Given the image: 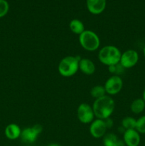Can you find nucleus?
Instances as JSON below:
<instances>
[{
    "label": "nucleus",
    "instance_id": "1",
    "mask_svg": "<svg viewBox=\"0 0 145 146\" xmlns=\"http://www.w3.org/2000/svg\"><path fill=\"white\" fill-rule=\"evenodd\" d=\"M95 118L105 120L110 118L115 108V103L113 98L106 95L100 98L95 100L92 106Z\"/></svg>",
    "mask_w": 145,
    "mask_h": 146
},
{
    "label": "nucleus",
    "instance_id": "2",
    "mask_svg": "<svg viewBox=\"0 0 145 146\" xmlns=\"http://www.w3.org/2000/svg\"><path fill=\"white\" fill-rule=\"evenodd\" d=\"M120 50L113 45H107L100 49L98 59L102 64L107 66L118 64L120 61Z\"/></svg>",
    "mask_w": 145,
    "mask_h": 146
},
{
    "label": "nucleus",
    "instance_id": "3",
    "mask_svg": "<svg viewBox=\"0 0 145 146\" xmlns=\"http://www.w3.org/2000/svg\"><path fill=\"white\" fill-rule=\"evenodd\" d=\"M80 58L78 56H67L58 64V70L59 74L63 77H71L79 70V61Z\"/></svg>",
    "mask_w": 145,
    "mask_h": 146
},
{
    "label": "nucleus",
    "instance_id": "4",
    "mask_svg": "<svg viewBox=\"0 0 145 146\" xmlns=\"http://www.w3.org/2000/svg\"><path fill=\"white\" fill-rule=\"evenodd\" d=\"M79 43L82 48L86 51H95L100 46V39L93 31L85 30L79 35Z\"/></svg>",
    "mask_w": 145,
    "mask_h": 146
},
{
    "label": "nucleus",
    "instance_id": "5",
    "mask_svg": "<svg viewBox=\"0 0 145 146\" xmlns=\"http://www.w3.org/2000/svg\"><path fill=\"white\" fill-rule=\"evenodd\" d=\"M77 116L80 122L83 124H90L95 118L92 107L86 103H82L78 107Z\"/></svg>",
    "mask_w": 145,
    "mask_h": 146
},
{
    "label": "nucleus",
    "instance_id": "6",
    "mask_svg": "<svg viewBox=\"0 0 145 146\" xmlns=\"http://www.w3.org/2000/svg\"><path fill=\"white\" fill-rule=\"evenodd\" d=\"M104 87L105 88L107 95L115 96L119 94L123 87V81L119 76H111L105 81Z\"/></svg>",
    "mask_w": 145,
    "mask_h": 146
},
{
    "label": "nucleus",
    "instance_id": "7",
    "mask_svg": "<svg viewBox=\"0 0 145 146\" xmlns=\"http://www.w3.org/2000/svg\"><path fill=\"white\" fill-rule=\"evenodd\" d=\"M43 127L40 124H36L32 127L26 128L21 131L20 138L24 143H32L38 138V135L42 133Z\"/></svg>",
    "mask_w": 145,
    "mask_h": 146
},
{
    "label": "nucleus",
    "instance_id": "8",
    "mask_svg": "<svg viewBox=\"0 0 145 146\" xmlns=\"http://www.w3.org/2000/svg\"><path fill=\"white\" fill-rule=\"evenodd\" d=\"M139 61V54L134 49H127L122 53L119 64L125 68H131Z\"/></svg>",
    "mask_w": 145,
    "mask_h": 146
},
{
    "label": "nucleus",
    "instance_id": "9",
    "mask_svg": "<svg viewBox=\"0 0 145 146\" xmlns=\"http://www.w3.org/2000/svg\"><path fill=\"white\" fill-rule=\"evenodd\" d=\"M107 129L105 120L96 118L90 125L89 131L93 138H101L105 136Z\"/></svg>",
    "mask_w": 145,
    "mask_h": 146
},
{
    "label": "nucleus",
    "instance_id": "10",
    "mask_svg": "<svg viewBox=\"0 0 145 146\" xmlns=\"http://www.w3.org/2000/svg\"><path fill=\"white\" fill-rule=\"evenodd\" d=\"M123 141L126 146H139L141 142L140 133L136 129L125 130L123 133Z\"/></svg>",
    "mask_w": 145,
    "mask_h": 146
},
{
    "label": "nucleus",
    "instance_id": "11",
    "mask_svg": "<svg viewBox=\"0 0 145 146\" xmlns=\"http://www.w3.org/2000/svg\"><path fill=\"white\" fill-rule=\"evenodd\" d=\"M106 5V0H86L87 9L89 12L95 15H98L103 12Z\"/></svg>",
    "mask_w": 145,
    "mask_h": 146
},
{
    "label": "nucleus",
    "instance_id": "12",
    "mask_svg": "<svg viewBox=\"0 0 145 146\" xmlns=\"http://www.w3.org/2000/svg\"><path fill=\"white\" fill-rule=\"evenodd\" d=\"M79 70L85 75H92L95 72L96 67L92 60L89 58H80L79 61Z\"/></svg>",
    "mask_w": 145,
    "mask_h": 146
},
{
    "label": "nucleus",
    "instance_id": "13",
    "mask_svg": "<svg viewBox=\"0 0 145 146\" xmlns=\"http://www.w3.org/2000/svg\"><path fill=\"white\" fill-rule=\"evenodd\" d=\"M21 131L19 126L16 123H10L7 125L4 130V134L8 139L14 141L20 138Z\"/></svg>",
    "mask_w": 145,
    "mask_h": 146
},
{
    "label": "nucleus",
    "instance_id": "14",
    "mask_svg": "<svg viewBox=\"0 0 145 146\" xmlns=\"http://www.w3.org/2000/svg\"><path fill=\"white\" fill-rule=\"evenodd\" d=\"M69 28L73 34H77V35H80L85 30L83 23L80 20L77 19L71 20L69 24Z\"/></svg>",
    "mask_w": 145,
    "mask_h": 146
},
{
    "label": "nucleus",
    "instance_id": "15",
    "mask_svg": "<svg viewBox=\"0 0 145 146\" xmlns=\"http://www.w3.org/2000/svg\"><path fill=\"white\" fill-rule=\"evenodd\" d=\"M130 109L133 113H141L145 109V101L143 98H136L134 100L130 105Z\"/></svg>",
    "mask_w": 145,
    "mask_h": 146
},
{
    "label": "nucleus",
    "instance_id": "16",
    "mask_svg": "<svg viewBox=\"0 0 145 146\" xmlns=\"http://www.w3.org/2000/svg\"><path fill=\"white\" fill-rule=\"evenodd\" d=\"M90 95L92 98H95V100L98 99V98H100L106 96L107 94L104 86L97 85L92 87L90 91Z\"/></svg>",
    "mask_w": 145,
    "mask_h": 146
},
{
    "label": "nucleus",
    "instance_id": "17",
    "mask_svg": "<svg viewBox=\"0 0 145 146\" xmlns=\"http://www.w3.org/2000/svg\"><path fill=\"white\" fill-rule=\"evenodd\" d=\"M122 127L124 130L135 129L136 124V120L132 116H127L122 120Z\"/></svg>",
    "mask_w": 145,
    "mask_h": 146
},
{
    "label": "nucleus",
    "instance_id": "18",
    "mask_svg": "<svg viewBox=\"0 0 145 146\" xmlns=\"http://www.w3.org/2000/svg\"><path fill=\"white\" fill-rule=\"evenodd\" d=\"M119 139L115 133H106L103 137V145L104 146H115Z\"/></svg>",
    "mask_w": 145,
    "mask_h": 146
},
{
    "label": "nucleus",
    "instance_id": "19",
    "mask_svg": "<svg viewBox=\"0 0 145 146\" xmlns=\"http://www.w3.org/2000/svg\"><path fill=\"white\" fill-rule=\"evenodd\" d=\"M135 129L141 134H145V115L139 117L136 120Z\"/></svg>",
    "mask_w": 145,
    "mask_h": 146
},
{
    "label": "nucleus",
    "instance_id": "20",
    "mask_svg": "<svg viewBox=\"0 0 145 146\" xmlns=\"http://www.w3.org/2000/svg\"><path fill=\"white\" fill-rule=\"evenodd\" d=\"M125 68L119 63L118 64H116V65L108 66L109 72L112 74V75L119 76L121 74H122V72L125 71Z\"/></svg>",
    "mask_w": 145,
    "mask_h": 146
},
{
    "label": "nucleus",
    "instance_id": "21",
    "mask_svg": "<svg viewBox=\"0 0 145 146\" xmlns=\"http://www.w3.org/2000/svg\"><path fill=\"white\" fill-rule=\"evenodd\" d=\"M9 10V4L7 0H0V18L6 16Z\"/></svg>",
    "mask_w": 145,
    "mask_h": 146
},
{
    "label": "nucleus",
    "instance_id": "22",
    "mask_svg": "<svg viewBox=\"0 0 145 146\" xmlns=\"http://www.w3.org/2000/svg\"><path fill=\"white\" fill-rule=\"evenodd\" d=\"M105 121L106 123L107 128H110L111 127H112V125H113V121H112V120L110 118H107V119H105Z\"/></svg>",
    "mask_w": 145,
    "mask_h": 146
},
{
    "label": "nucleus",
    "instance_id": "23",
    "mask_svg": "<svg viewBox=\"0 0 145 146\" xmlns=\"http://www.w3.org/2000/svg\"><path fill=\"white\" fill-rule=\"evenodd\" d=\"M48 146H61L60 144L58 143H51L49 144Z\"/></svg>",
    "mask_w": 145,
    "mask_h": 146
},
{
    "label": "nucleus",
    "instance_id": "24",
    "mask_svg": "<svg viewBox=\"0 0 145 146\" xmlns=\"http://www.w3.org/2000/svg\"><path fill=\"white\" fill-rule=\"evenodd\" d=\"M142 98H143L144 101H145V88L143 91V94H142Z\"/></svg>",
    "mask_w": 145,
    "mask_h": 146
},
{
    "label": "nucleus",
    "instance_id": "25",
    "mask_svg": "<svg viewBox=\"0 0 145 146\" xmlns=\"http://www.w3.org/2000/svg\"><path fill=\"white\" fill-rule=\"evenodd\" d=\"M143 54H144V57H145V46L144 47V49H143Z\"/></svg>",
    "mask_w": 145,
    "mask_h": 146
}]
</instances>
